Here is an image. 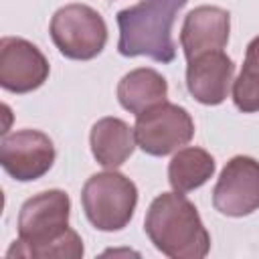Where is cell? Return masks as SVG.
<instances>
[{
  "label": "cell",
  "mask_w": 259,
  "mask_h": 259,
  "mask_svg": "<svg viewBox=\"0 0 259 259\" xmlns=\"http://www.w3.org/2000/svg\"><path fill=\"white\" fill-rule=\"evenodd\" d=\"M214 158L196 146L180 148L168 164V182L178 192H190L206 184L214 174Z\"/></svg>",
  "instance_id": "5bb4252c"
},
{
  "label": "cell",
  "mask_w": 259,
  "mask_h": 259,
  "mask_svg": "<svg viewBox=\"0 0 259 259\" xmlns=\"http://www.w3.org/2000/svg\"><path fill=\"white\" fill-rule=\"evenodd\" d=\"M89 144L93 158L107 170H115L134 154L136 134L130 123L119 117H101L93 123L89 134Z\"/></svg>",
  "instance_id": "7c38bea8"
},
{
  "label": "cell",
  "mask_w": 259,
  "mask_h": 259,
  "mask_svg": "<svg viewBox=\"0 0 259 259\" xmlns=\"http://www.w3.org/2000/svg\"><path fill=\"white\" fill-rule=\"evenodd\" d=\"M231 14L221 6H196L184 16L180 28V45L186 61L210 53L223 51L229 42Z\"/></svg>",
  "instance_id": "30bf717a"
},
{
  "label": "cell",
  "mask_w": 259,
  "mask_h": 259,
  "mask_svg": "<svg viewBox=\"0 0 259 259\" xmlns=\"http://www.w3.org/2000/svg\"><path fill=\"white\" fill-rule=\"evenodd\" d=\"M212 206L225 217H247L259 208V162L251 156L231 158L212 188Z\"/></svg>",
  "instance_id": "52a82bcc"
},
{
  "label": "cell",
  "mask_w": 259,
  "mask_h": 259,
  "mask_svg": "<svg viewBox=\"0 0 259 259\" xmlns=\"http://www.w3.org/2000/svg\"><path fill=\"white\" fill-rule=\"evenodd\" d=\"M115 93H117L119 105L125 111L140 115V113L152 109L154 105L166 101L168 83L156 69L138 67L121 77Z\"/></svg>",
  "instance_id": "4fadbf2b"
},
{
  "label": "cell",
  "mask_w": 259,
  "mask_h": 259,
  "mask_svg": "<svg viewBox=\"0 0 259 259\" xmlns=\"http://www.w3.org/2000/svg\"><path fill=\"white\" fill-rule=\"evenodd\" d=\"M144 231L152 245L170 259H202L210 251V235L196 206L184 192H162L148 206Z\"/></svg>",
  "instance_id": "7a4b0ae2"
},
{
  "label": "cell",
  "mask_w": 259,
  "mask_h": 259,
  "mask_svg": "<svg viewBox=\"0 0 259 259\" xmlns=\"http://www.w3.org/2000/svg\"><path fill=\"white\" fill-rule=\"evenodd\" d=\"M235 63L223 51L202 53L188 61L186 89L202 105H219L229 97Z\"/></svg>",
  "instance_id": "8fae6325"
},
{
  "label": "cell",
  "mask_w": 259,
  "mask_h": 259,
  "mask_svg": "<svg viewBox=\"0 0 259 259\" xmlns=\"http://www.w3.org/2000/svg\"><path fill=\"white\" fill-rule=\"evenodd\" d=\"M49 61L26 38L4 36L0 40V85L10 93H30L49 79Z\"/></svg>",
  "instance_id": "9c48e42d"
},
{
  "label": "cell",
  "mask_w": 259,
  "mask_h": 259,
  "mask_svg": "<svg viewBox=\"0 0 259 259\" xmlns=\"http://www.w3.org/2000/svg\"><path fill=\"white\" fill-rule=\"evenodd\" d=\"M134 134L142 152L160 158L180 150L192 140L194 121L184 107L164 101L136 115Z\"/></svg>",
  "instance_id": "8992f818"
},
{
  "label": "cell",
  "mask_w": 259,
  "mask_h": 259,
  "mask_svg": "<svg viewBox=\"0 0 259 259\" xmlns=\"http://www.w3.org/2000/svg\"><path fill=\"white\" fill-rule=\"evenodd\" d=\"M233 103L243 113L259 111V36L247 45L243 69L233 81Z\"/></svg>",
  "instance_id": "9a60e30c"
},
{
  "label": "cell",
  "mask_w": 259,
  "mask_h": 259,
  "mask_svg": "<svg viewBox=\"0 0 259 259\" xmlns=\"http://www.w3.org/2000/svg\"><path fill=\"white\" fill-rule=\"evenodd\" d=\"M71 198L65 190H42L22 202L18 212V241L6 251V257L32 259H79L83 241L69 227Z\"/></svg>",
  "instance_id": "6da1fadb"
},
{
  "label": "cell",
  "mask_w": 259,
  "mask_h": 259,
  "mask_svg": "<svg viewBox=\"0 0 259 259\" xmlns=\"http://www.w3.org/2000/svg\"><path fill=\"white\" fill-rule=\"evenodd\" d=\"M53 140L38 130H16L0 140V164L18 182L45 176L55 162Z\"/></svg>",
  "instance_id": "ba28073f"
},
{
  "label": "cell",
  "mask_w": 259,
  "mask_h": 259,
  "mask_svg": "<svg viewBox=\"0 0 259 259\" xmlns=\"http://www.w3.org/2000/svg\"><path fill=\"white\" fill-rule=\"evenodd\" d=\"M186 4L188 0H142L130 8L119 10V55L148 57L158 63H172L176 57L172 26L176 14Z\"/></svg>",
  "instance_id": "3957f363"
},
{
  "label": "cell",
  "mask_w": 259,
  "mask_h": 259,
  "mask_svg": "<svg viewBox=\"0 0 259 259\" xmlns=\"http://www.w3.org/2000/svg\"><path fill=\"white\" fill-rule=\"evenodd\" d=\"M59 53L73 61L95 59L107 42V24L103 16L87 4H67L59 8L49 26Z\"/></svg>",
  "instance_id": "5b68a950"
},
{
  "label": "cell",
  "mask_w": 259,
  "mask_h": 259,
  "mask_svg": "<svg viewBox=\"0 0 259 259\" xmlns=\"http://www.w3.org/2000/svg\"><path fill=\"white\" fill-rule=\"evenodd\" d=\"M81 204L87 221L97 231H121L134 217L138 204V188L121 172H97L83 184Z\"/></svg>",
  "instance_id": "277c9868"
}]
</instances>
